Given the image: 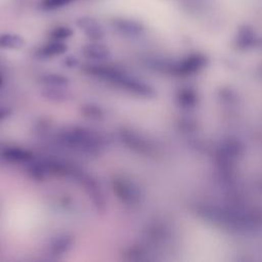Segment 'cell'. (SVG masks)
<instances>
[{"label": "cell", "mask_w": 262, "mask_h": 262, "mask_svg": "<svg viewBox=\"0 0 262 262\" xmlns=\"http://www.w3.org/2000/svg\"><path fill=\"white\" fill-rule=\"evenodd\" d=\"M58 139L62 144L88 155L99 154L103 146L101 137L98 134L81 127H71L61 131Z\"/></svg>", "instance_id": "cell-1"}, {"label": "cell", "mask_w": 262, "mask_h": 262, "mask_svg": "<svg viewBox=\"0 0 262 262\" xmlns=\"http://www.w3.org/2000/svg\"><path fill=\"white\" fill-rule=\"evenodd\" d=\"M3 83H4V80H3V77H2V75L0 74V88L2 87V85H3Z\"/></svg>", "instance_id": "cell-18"}, {"label": "cell", "mask_w": 262, "mask_h": 262, "mask_svg": "<svg viewBox=\"0 0 262 262\" xmlns=\"http://www.w3.org/2000/svg\"><path fill=\"white\" fill-rule=\"evenodd\" d=\"M40 80L45 86L68 87L70 84V79L59 73H45L41 76Z\"/></svg>", "instance_id": "cell-11"}, {"label": "cell", "mask_w": 262, "mask_h": 262, "mask_svg": "<svg viewBox=\"0 0 262 262\" xmlns=\"http://www.w3.org/2000/svg\"><path fill=\"white\" fill-rule=\"evenodd\" d=\"M82 108H83V114L85 116H87L88 118L94 119V120L102 119V117L104 116L103 108H101L99 105H96L94 103L85 104Z\"/></svg>", "instance_id": "cell-15"}, {"label": "cell", "mask_w": 262, "mask_h": 262, "mask_svg": "<svg viewBox=\"0 0 262 262\" xmlns=\"http://www.w3.org/2000/svg\"><path fill=\"white\" fill-rule=\"evenodd\" d=\"M26 45V40L15 33L0 34V48L7 50H19Z\"/></svg>", "instance_id": "cell-9"}, {"label": "cell", "mask_w": 262, "mask_h": 262, "mask_svg": "<svg viewBox=\"0 0 262 262\" xmlns=\"http://www.w3.org/2000/svg\"><path fill=\"white\" fill-rule=\"evenodd\" d=\"M113 190L117 198L126 205L134 204L139 199L138 188L130 180H116Z\"/></svg>", "instance_id": "cell-4"}, {"label": "cell", "mask_w": 262, "mask_h": 262, "mask_svg": "<svg viewBox=\"0 0 262 262\" xmlns=\"http://www.w3.org/2000/svg\"><path fill=\"white\" fill-rule=\"evenodd\" d=\"M41 95L49 101L61 103L66 102L71 98V93L67 89V87H58V86H45Z\"/></svg>", "instance_id": "cell-8"}, {"label": "cell", "mask_w": 262, "mask_h": 262, "mask_svg": "<svg viewBox=\"0 0 262 262\" xmlns=\"http://www.w3.org/2000/svg\"><path fill=\"white\" fill-rule=\"evenodd\" d=\"M73 245V238L70 235L60 234L59 236L55 237L51 245H50V251L52 254L59 255L68 252L70 248Z\"/></svg>", "instance_id": "cell-12"}, {"label": "cell", "mask_w": 262, "mask_h": 262, "mask_svg": "<svg viewBox=\"0 0 262 262\" xmlns=\"http://www.w3.org/2000/svg\"><path fill=\"white\" fill-rule=\"evenodd\" d=\"M81 53L84 57L96 62H103L111 57L110 48L99 41H90L81 47Z\"/></svg>", "instance_id": "cell-5"}, {"label": "cell", "mask_w": 262, "mask_h": 262, "mask_svg": "<svg viewBox=\"0 0 262 262\" xmlns=\"http://www.w3.org/2000/svg\"><path fill=\"white\" fill-rule=\"evenodd\" d=\"M75 0H40L39 6L42 10L45 11H52L59 8H62L71 3H73Z\"/></svg>", "instance_id": "cell-14"}, {"label": "cell", "mask_w": 262, "mask_h": 262, "mask_svg": "<svg viewBox=\"0 0 262 262\" xmlns=\"http://www.w3.org/2000/svg\"><path fill=\"white\" fill-rule=\"evenodd\" d=\"M0 157L5 162L12 164H28L33 160L32 151L19 146H9L3 148L0 152Z\"/></svg>", "instance_id": "cell-6"}, {"label": "cell", "mask_w": 262, "mask_h": 262, "mask_svg": "<svg viewBox=\"0 0 262 262\" xmlns=\"http://www.w3.org/2000/svg\"><path fill=\"white\" fill-rule=\"evenodd\" d=\"M10 115H11V110L10 108L0 105V122L7 119Z\"/></svg>", "instance_id": "cell-17"}, {"label": "cell", "mask_w": 262, "mask_h": 262, "mask_svg": "<svg viewBox=\"0 0 262 262\" xmlns=\"http://www.w3.org/2000/svg\"><path fill=\"white\" fill-rule=\"evenodd\" d=\"M68 51V45L64 41L52 40L40 46L37 50V55L43 58H52L63 55Z\"/></svg>", "instance_id": "cell-7"}, {"label": "cell", "mask_w": 262, "mask_h": 262, "mask_svg": "<svg viewBox=\"0 0 262 262\" xmlns=\"http://www.w3.org/2000/svg\"><path fill=\"white\" fill-rule=\"evenodd\" d=\"M74 35V30L71 27L61 25V26H56L53 29L50 30L49 32V37L52 40H58V41H66L73 37Z\"/></svg>", "instance_id": "cell-13"}, {"label": "cell", "mask_w": 262, "mask_h": 262, "mask_svg": "<svg viewBox=\"0 0 262 262\" xmlns=\"http://www.w3.org/2000/svg\"><path fill=\"white\" fill-rule=\"evenodd\" d=\"M111 27L113 30L127 38H136L143 34L144 26L133 18L128 17H114L110 21Z\"/></svg>", "instance_id": "cell-2"}, {"label": "cell", "mask_w": 262, "mask_h": 262, "mask_svg": "<svg viewBox=\"0 0 262 262\" xmlns=\"http://www.w3.org/2000/svg\"><path fill=\"white\" fill-rule=\"evenodd\" d=\"M80 61L78 59V57H76L75 55H68L64 59H63V64L69 68V69H75L79 66Z\"/></svg>", "instance_id": "cell-16"}, {"label": "cell", "mask_w": 262, "mask_h": 262, "mask_svg": "<svg viewBox=\"0 0 262 262\" xmlns=\"http://www.w3.org/2000/svg\"><path fill=\"white\" fill-rule=\"evenodd\" d=\"M76 26L89 41H101L105 37L102 25L94 17L82 15L76 19Z\"/></svg>", "instance_id": "cell-3"}, {"label": "cell", "mask_w": 262, "mask_h": 262, "mask_svg": "<svg viewBox=\"0 0 262 262\" xmlns=\"http://www.w3.org/2000/svg\"><path fill=\"white\" fill-rule=\"evenodd\" d=\"M28 173L34 180L44 181L50 174V168L42 161L32 160L28 163Z\"/></svg>", "instance_id": "cell-10"}]
</instances>
